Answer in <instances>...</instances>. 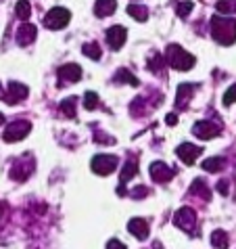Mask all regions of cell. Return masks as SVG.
<instances>
[{
    "label": "cell",
    "mask_w": 236,
    "mask_h": 249,
    "mask_svg": "<svg viewBox=\"0 0 236 249\" xmlns=\"http://www.w3.org/2000/svg\"><path fill=\"white\" fill-rule=\"evenodd\" d=\"M211 36L215 42L230 46L236 42V19L232 17H213L211 19Z\"/></svg>",
    "instance_id": "cell-1"
},
{
    "label": "cell",
    "mask_w": 236,
    "mask_h": 249,
    "mask_svg": "<svg viewBox=\"0 0 236 249\" xmlns=\"http://www.w3.org/2000/svg\"><path fill=\"white\" fill-rule=\"evenodd\" d=\"M165 63L173 69H178V71H188V69L194 67L197 59L190 53H186L180 44H169L168 51H165Z\"/></svg>",
    "instance_id": "cell-2"
},
{
    "label": "cell",
    "mask_w": 236,
    "mask_h": 249,
    "mask_svg": "<svg viewBox=\"0 0 236 249\" xmlns=\"http://www.w3.org/2000/svg\"><path fill=\"white\" fill-rule=\"evenodd\" d=\"M34 170H36V157L27 151V153H23L15 163H13L11 178H13V180H17V182H25L27 178L34 174Z\"/></svg>",
    "instance_id": "cell-3"
},
{
    "label": "cell",
    "mask_w": 236,
    "mask_h": 249,
    "mask_svg": "<svg viewBox=\"0 0 236 249\" xmlns=\"http://www.w3.org/2000/svg\"><path fill=\"white\" fill-rule=\"evenodd\" d=\"M117 163H119V159H117L115 155L102 153V155H94L92 157L90 168H92V172H94V174H99V176H109V174H113V172H115Z\"/></svg>",
    "instance_id": "cell-4"
},
{
    "label": "cell",
    "mask_w": 236,
    "mask_h": 249,
    "mask_svg": "<svg viewBox=\"0 0 236 249\" xmlns=\"http://www.w3.org/2000/svg\"><path fill=\"white\" fill-rule=\"evenodd\" d=\"M69 21H71V13L67 9H63V6H54V9L48 11L46 17H44V25L48 30H63Z\"/></svg>",
    "instance_id": "cell-5"
},
{
    "label": "cell",
    "mask_w": 236,
    "mask_h": 249,
    "mask_svg": "<svg viewBox=\"0 0 236 249\" xmlns=\"http://www.w3.org/2000/svg\"><path fill=\"white\" fill-rule=\"evenodd\" d=\"M30 130H32V124L27 120H15L13 124L6 126L2 138L6 142H17V141H23V138L30 134Z\"/></svg>",
    "instance_id": "cell-6"
},
{
    "label": "cell",
    "mask_w": 236,
    "mask_h": 249,
    "mask_svg": "<svg viewBox=\"0 0 236 249\" xmlns=\"http://www.w3.org/2000/svg\"><path fill=\"white\" fill-rule=\"evenodd\" d=\"M173 224L178 228H182L184 232H194V228H197V213H194L192 207H180L176 212V216H173Z\"/></svg>",
    "instance_id": "cell-7"
},
{
    "label": "cell",
    "mask_w": 236,
    "mask_h": 249,
    "mask_svg": "<svg viewBox=\"0 0 236 249\" xmlns=\"http://www.w3.org/2000/svg\"><path fill=\"white\" fill-rule=\"evenodd\" d=\"M221 132V124L213 122V120H201L192 126V134L201 138V141H209V138H215Z\"/></svg>",
    "instance_id": "cell-8"
},
{
    "label": "cell",
    "mask_w": 236,
    "mask_h": 249,
    "mask_svg": "<svg viewBox=\"0 0 236 249\" xmlns=\"http://www.w3.org/2000/svg\"><path fill=\"white\" fill-rule=\"evenodd\" d=\"M59 82L61 86H67V84H75V82L82 80V67L75 65V63H67V65H61L59 67Z\"/></svg>",
    "instance_id": "cell-9"
},
{
    "label": "cell",
    "mask_w": 236,
    "mask_h": 249,
    "mask_svg": "<svg viewBox=\"0 0 236 249\" xmlns=\"http://www.w3.org/2000/svg\"><path fill=\"white\" fill-rule=\"evenodd\" d=\"M149 174L152 178V182H169L173 176H176V172H173L168 163H163V161H152L151 163V168H149Z\"/></svg>",
    "instance_id": "cell-10"
},
{
    "label": "cell",
    "mask_w": 236,
    "mask_h": 249,
    "mask_svg": "<svg viewBox=\"0 0 236 249\" xmlns=\"http://www.w3.org/2000/svg\"><path fill=\"white\" fill-rule=\"evenodd\" d=\"M107 44L109 48H113V51H119V48L126 44V38H128V30L123 25H113L107 30Z\"/></svg>",
    "instance_id": "cell-11"
},
{
    "label": "cell",
    "mask_w": 236,
    "mask_h": 249,
    "mask_svg": "<svg viewBox=\"0 0 236 249\" xmlns=\"http://www.w3.org/2000/svg\"><path fill=\"white\" fill-rule=\"evenodd\" d=\"M176 153H178V157H180V161H184L186 165H192L201 155H203V149L197 147V144L184 142V144H180V147L176 149Z\"/></svg>",
    "instance_id": "cell-12"
},
{
    "label": "cell",
    "mask_w": 236,
    "mask_h": 249,
    "mask_svg": "<svg viewBox=\"0 0 236 249\" xmlns=\"http://www.w3.org/2000/svg\"><path fill=\"white\" fill-rule=\"evenodd\" d=\"M27 94H30V90H27L25 84H21V82H9V88L4 92V101L9 105H15V103L27 99Z\"/></svg>",
    "instance_id": "cell-13"
},
{
    "label": "cell",
    "mask_w": 236,
    "mask_h": 249,
    "mask_svg": "<svg viewBox=\"0 0 236 249\" xmlns=\"http://www.w3.org/2000/svg\"><path fill=\"white\" fill-rule=\"evenodd\" d=\"M136 174H138V163L134 161V159H130V161H126V165L121 168L119 186H117V195H119V197L126 195V182L130 180V178H134Z\"/></svg>",
    "instance_id": "cell-14"
},
{
    "label": "cell",
    "mask_w": 236,
    "mask_h": 249,
    "mask_svg": "<svg viewBox=\"0 0 236 249\" xmlns=\"http://www.w3.org/2000/svg\"><path fill=\"white\" fill-rule=\"evenodd\" d=\"M36 36H38L36 25L23 23V25H19V30H17V44L19 46H30L34 40H36Z\"/></svg>",
    "instance_id": "cell-15"
},
{
    "label": "cell",
    "mask_w": 236,
    "mask_h": 249,
    "mask_svg": "<svg viewBox=\"0 0 236 249\" xmlns=\"http://www.w3.org/2000/svg\"><path fill=\"white\" fill-rule=\"evenodd\" d=\"M128 231L134 234L138 241H144L149 237V222L144 218H132L128 222Z\"/></svg>",
    "instance_id": "cell-16"
},
{
    "label": "cell",
    "mask_w": 236,
    "mask_h": 249,
    "mask_svg": "<svg viewBox=\"0 0 236 249\" xmlns=\"http://www.w3.org/2000/svg\"><path fill=\"white\" fill-rule=\"evenodd\" d=\"M194 84H180L178 86V94H176V109H186L188 107V103L192 99V92H194Z\"/></svg>",
    "instance_id": "cell-17"
},
{
    "label": "cell",
    "mask_w": 236,
    "mask_h": 249,
    "mask_svg": "<svg viewBox=\"0 0 236 249\" xmlns=\"http://www.w3.org/2000/svg\"><path fill=\"white\" fill-rule=\"evenodd\" d=\"M115 9H117V0H96L94 2L96 17H109L115 13Z\"/></svg>",
    "instance_id": "cell-18"
},
{
    "label": "cell",
    "mask_w": 236,
    "mask_h": 249,
    "mask_svg": "<svg viewBox=\"0 0 236 249\" xmlns=\"http://www.w3.org/2000/svg\"><path fill=\"white\" fill-rule=\"evenodd\" d=\"M190 195H199V197H203L205 201H209L211 193H209V186H207V182L201 180V178H197V180L192 182V186H190Z\"/></svg>",
    "instance_id": "cell-19"
},
{
    "label": "cell",
    "mask_w": 236,
    "mask_h": 249,
    "mask_svg": "<svg viewBox=\"0 0 236 249\" xmlns=\"http://www.w3.org/2000/svg\"><path fill=\"white\" fill-rule=\"evenodd\" d=\"M115 82H119V84H130V86H138V84H140L136 75H132L130 69H126V67H121L119 71L115 73Z\"/></svg>",
    "instance_id": "cell-20"
},
{
    "label": "cell",
    "mask_w": 236,
    "mask_h": 249,
    "mask_svg": "<svg viewBox=\"0 0 236 249\" xmlns=\"http://www.w3.org/2000/svg\"><path fill=\"white\" fill-rule=\"evenodd\" d=\"M75 105H78V99L75 96H69V99L61 101V113L69 120H75Z\"/></svg>",
    "instance_id": "cell-21"
},
{
    "label": "cell",
    "mask_w": 236,
    "mask_h": 249,
    "mask_svg": "<svg viewBox=\"0 0 236 249\" xmlns=\"http://www.w3.org/2000/svg\"><path fill=\"white\" fill-rule=\"evenodd\" d=\"M224 165H226L224 157H209V159H205L201 168L205 172H219V170H224Z\"/></svg>",
    "instance_id": "cell-22"
},
{
    "label": "cell",
    "mask_w": 236,
    "mask_h": 249,
    "mask_svg": "<svg viewBox=\"0 0 236 249\" xmlns=\"http://www.w3.org/2000/svg\"><path fill=\"white\" fill-rule=\"evenodd\" d=\"M128 15L132 19H138V21H147L149 9H147V6H142V4H130L128 6Z\"/></svg>",
    "instance_id": "cell-23"
},
{
    "label": "cell",
    "mask_w": 236,
    "mask_h": 249,
    "mask_svg": "<svg viewBox=\"0 0 236 249\" xmlns=\"http://www.w3.org/2000/svg\"><path fill=\"white\" fill-rule=\"evenodd\" d=\"M15 15L21 19V21H27V19L32 17V6L27 0H19V2L15 4Z\"/></svg>",
    "instance_id": "cell-24"
},
{
    "label": "cell",
    "mask_w": 236,
    "mask_h": 249,
    "mask_svg": "<svg viewBox=\"0 0 236 249\" xmlns=\"http://www.w3.org/2000/svg\"><path fill=\"white\" fill-rule=\"evenodd\" d=\"M228 234L224 232V231H213V234H211V245L215 247V249H228Z\"/></svg>",
    "instance_id": "cell-25"
},
{
    "label": "cell",
    "mask_w": 236,
    "mask_h": 249,
    "mask_svg": "<svg viewBox=\"0 0 236 249\" xmlns=\"http://www.w3.org/2000/svg\"><path fill=\"white\" fill-rule=\"evenodd\" d=\"M165 65H168V63H165V61H163L161 54H159V53H152V57L149 59V69H151V71H155V73L161 75Z\"/></svg>",
    "instance_id": "cell-26"
},
{
    "label": "cell",
    "mask_w": 236,
    "mask_h": 249,
    "mask_svg": "<svg viewBox=\"0 0 236 249\" xmlns=\"http://www.w3.org/2000/svg\"><path fill=\"white\" fill-rule=\"evenodd\" d=\"M215 9H218V13H221V15H234L236 13V0H218Z\"/></svg>",
    "instance_id": "cell-27"
},
{
    "label": "cell",
    "mask_w": 236,
    "mask_h": 249,
    "mask_svg": "<svg viewBox=\"0 0 236 249\" xmlns=\"http://www.w3.org/2000/svg\"><path fill=\"white\" fill-rule=\"evenodd\" d=\"M82 53H84L86 57H90L92 61H99V59L102 57V51H101V46L96 44V42H88V44H84Z\"/></svg>",
    "instance_id": "cell-28"
},
{
    "label": "cell",
    "mask_w": 236,
    "mask_h": 249,
    "mask_svg": "<svg viewBox=\"0 0 236 249\" xmlns=\"http://www.w3.org/2000/svg\"><path fill=\"white\" fill-rule=\"evenodd\" d=\"M99 94L96 92H86L84 94V107L88 109V111H94V109H99Z\"/></svg>",
    "instance_id": "cell-29"
},
{
    "label": "cell",
    "mask_w": 236,
    "mask_h": 249,
    "mask_svg": "<svg viewBox=\"0 0 236 249\" xmlns=\"http://www.w3.org/2000/svg\"><path fill=\"white\" fill-rule=\"evenodd\" d=\"M192 0H186V2H178L176 4V13H178V17H188L190 15V11H192Z\"/></svg>",
    "instance_id": "cell-30"
},
{
    "label": "cell",
    "mask_w": 236,
    "mask_h": 249,
    "mask_svg": "<svg viewBox=\"0 0 236 249\" xmlns=\"http://www.w3.org/2000/svg\"><path fill=\"white\" fill-rule=\"evenodd\" d=\"M232 103H236V84L228 88L226 94H224V105L228 107V105H232Z\"/></svg>",
    "instance_id": "cell-31"
},
{
    "label": "cell",
    "mask_w": 236,
    "mask_h": 249,
    "mask_svg": "<svg viewBox=\"0 0 236 249\" xmlns=\"http://www.w3.org/2000/svg\"><path fill=\"white\" fill-rule=\"evenodd\" d=\"M147 195H149L147 186H138V189L132 191V197H134V199H142V197H147Z\"/></svg>",
    "instance_id": "cell-32"
},
{
    "label": "cell",
    "mask_w": 236,
    "mask_h": 249,
    "mask_svg": "<svg viewBox=\"0 0 236 249\" xmlns=\"http://www.w3.org/2000/svg\"><path fill=\"white\" fill-rule=\"evenodd\" d=\"M215 189H218V191L221 193V195H228V193H230V182H228V180H219Z\"/></svg>",
    "instance_id": "cell-33"
},
{
    "label": "cell",
    "mask_w": 236,
    "mask_h": 249,
    "mask_svg": "<svg viewBox=\"0 0 236 249\" xmlns=\"http://www.w3.org/2000/svg\"><path fill=\"white\" fill-rule=\"evenodd\" d=\"M107 249H126V245H123L119 239H111L107 243Z\"/></svg>",
    "instance_id": "cell-34"
},
{
    "label": "cell",
    "mask_w": 236,
    "mask_h": 249,
    "mask_svg": "<svg viewBox=\"0 0 236 249\" xmlns=\"http://www.w3.org/2000/svg\"><path fill=\"white\" fill-rule=\"evenodd\" d=\"M165 124H168V126H176V124H178V117H176V113H169L168 117H165Z\"/></svg>",
    "instance_id": "cell-35"
},
{
    "label": "cell",
    "mask_w": 236,
    "mask_h": 249,
    "mask_svg": "<svg viewBox=\"0 0 236 249\" xmlns=\"http://www.w3.org/2000/svg\"><path fill=\"white\" fill-rule=\"evenodd\" d=\"M4 213H6V205H4V203H0V222L4 220Z\"/></svg>",
    "instance_id": "cell-36"
},
{
    "label": "cell",
    "mask_w": 236,
    "mask_h": 249,
    "mask_svg": "<svg viewBox=\"0 0 236 249\" xmlns=\"http://www.w3.org/2000/svg\"><path fill=\"white\" fill-rule=\"evenodd\" d=\"M4 99V88H2V84H0V101Z\"/></svg>",
    "instance_id": "cell-37"
},
{
    "label": "cell",
    "mask_w": 236,
    "mask_h": 249,
    "mask_svg": "<svg viewBox=\"0 0 236 249\" xmlns=\"http://www.w3.org/2000/svg\"><path fill=\"white\" fill-rule=\"evenodd\" d=\"M2 122H4V115H2V113H0V126H2Z\"/></svg>",
    "instance_id": "cell-38"
},
{
    "label": "cell",
    "mask_w": 236,
    "mask_h": 249,
    "mask_svg": "<svg viewBox=\"0 0 236 249\" xmlns=\"http://www.w3.org/2000/svg\"><path fill=\"white\" fill-rule=\"evenodd\" d=\"M0 2H2V0H0Z\"/></svg>",
    "instance_id": "cell-39"
}]
</instances>
